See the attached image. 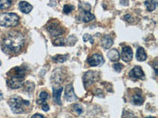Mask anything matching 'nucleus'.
Instances as JSON below:
<instances>
[{
  "mask_svg": "<svg viewBox=\"0 0 158 118\" xmlns=\"http://www.w3.org/2000/svg\"><path fill=\"white\" fill-rule=\"evenodd\" d=\"M25 43V38L20 32H13L4 38L2 41L3 50L11 53H17Z\"/></svg>",
  "mask_w": 158,
  "mask_h": 118,
  "instance_id": "nucleus-1",
  "label": "nucleus"
},
{
  "mask_svg": "<svg viewBox=\"0 0 158 118\" xmlns=\"http://www.w3.org/2000/svg\"><path fill=\"white\" fill-rule=\"evenodd\" d=\"M7 75L9 77L6 81V83L10 88L17 89L23 85L24 78L25 76V71L24 69L15 67L10 71Z\"/></svg>",
  "mask_w": 158,
  "mask_h": 118,
  "instance_id": "nucleus-2",
  "label": "nucleus"
},
{
  "mask_svg": "<svg viewBox=\"0 0 158 118\" xmlns=\"http://www.w3.org/2000/svg\"><path fill=\"white\" fill-rule=\"evenodd\" d=\"M8 103L15 113H24V106L29 105V101L24 100L21 97H13L8 101Z\"/></svg>",
  "mask_w": 158,
  "mask_h": 118,
  "instance_id": "nucleus-3",
  "label": "nucleus"
},
{
  "mask_svg": "<svg viewBox=\"0 0 158 118\" xmlns=\"http://www.w3.org/2000/svg\"><path fill=\"white\" fill-rule=\"evenodd\" d=\"M19 22V17L12 13H6L0 14V26L12 27L15 26Z\"/></svg>",
  "mask_w": 158,
  "mask_h": 118,
  "instance_id": "nucleus-4",
  "label": "nucleus"
},
{
  "mask_svg": "<svg viewBox=\"0 0 158 118\" xmlns=\"http://www.w3.org/2000/svg\"><path fill=\"white\" fill-rule=\"evenodd\" d=\"M47 30L52 36H61L63 33V29L57 22H52L49 24L47 26Z\"/></svg>",
  "mask_w": 158,
  "mask_h": 118,
  "instance_id": "nucleus-5",
  "label": "nucleus"
},
{
  "mask_svg": "<svg viewBox=\"0 0 158 118\" xmlns=\"http://www.w3.org/2000/svg\"><path fill=\"white\" fill-rule=\"evenodd\" d=\"M87 62H88L89 65H91V66H99V65H101L104 64V60L102 55H101V54H94V55H92L91 57L89 58Z\"/></svg>",
  "mask_w": 158,
  "mask_h": 118,
  "instance_id": "nucleus-6",
  "label": "nucleus"
},
{
  "mask_svg": "<svg viewBox=\"0 0 158 118\" xmlns=\"http://www.w3.org/2000/svg\"><path fill=\"white\" fill-rule=\"evenodd\" d=\"M97 76L98 73L94 71H89L87 72L85 74L84 77H83V82H84L85 86L89 85V84H93L97 81Z\"/></svg>",
  "mask_w": 158,
  "mask_h": 118,
  "instance_id": "nucleus-7",
  "label": "nucleus"
},
{
  "mask_svg": "<svg viewBox=\"0 0 158 118\" xmlns=\"http://www.w3.org/2000/svg\"><path fill=\"white\" fill-rule=\"evenodd\" d=\"M65 98L68 102H74V101L77 100V98L76 96L75 93H74V88H73L72 84H69L66 88V90H65Z\"/></svg>",
  "mask_w": 158,
  "mask_h": 118,
  "instance_id": "nucleus-8",
  "label": "nucleus"
},
{
  "mask_svg": "<svg viewBox=\"0 0 158 118\" xmlns=\"http://www.w3.org/2000/svg\"><path fill=\"white\" fill-rule=\"evenodd\" d=\"M121 57L124 61L129 62L133 58V51L130 47H124L123 48Z\"/></svg>",
  "mask_w": 158,
  "mask_h": 118,
  "instance_id": "nucleus-9",
  "label": "nucleus"
},
{
  "mask_svg": "<svg viewBox=\"0 0 158 118\" xmlns=\"http://www.w3.org/2000/svg\"><path fill=\"white\" fill-rule=\"evenodd\" d=\"M130 77L135 79H142L144 80L145 79V74H144L143 71H142V68L139 66H135L133 69L129 73Z\"/></svg>",
  "mask_w": 158,
  "mask_h": 118,
  "instance_id": "nucleus-10",
  "label": "nucleus"
},
{
  "mask_svg": "<svg viewBox=\"0 0 158 118\" xmlns=\"http://www.w3.org/2000/svg\"><path fill=\"white\" fill-rule=\"evenodd\" d=\"M113 44V39L110 36H104V37L101 39V45L102 47L105 49H108L112 46Z\"/></svg>",
  "mask_w": 158,
  "mask_h": 118,
  "instance_id": "nucleus-11",
  "label": "nucleus"
},
{
  "mask_svg": "<svg viewBox=\"0 0 158 118\" xmlns=\"http://www.w3.org/2000/svg\"><path fill=\"white\" fill-rule=\"evenodd\" d=\"M19 9L20 10L22 11L24 14H29L32 9V5L29 3L27 2H25V1H22V2H19Z\"/></svg>",
  "mask_w": 158,
  "mask_h": 118,
  "instance_id": "nucleus-12",
  "label": "nucleus"
},
{
  "mask_svg": "<svg viewBox=\"0 0 158 118\" xmlns=\"http://www.w3.org/2000/svg\"><path fill=\"white\" fill-rule=\"evenodd\" d=\"M107 56L110 59V61H117L119 59V57H120L119 53H118V51L116 49H112V50H109L108 52Z\"/></svg>",
  "mask_w": 158,
  "mask_h": 118,
  "instance_id": "nucleus-13",
  "label": "nucleus"
},
{
  "mask_svg": "<svg viewBox=\"0 0 158 118\" xmlns=\"http://www.w3.org/2000/svg\"><path fill=\"white\" fill-rule=\"evenodd\" d=\"M80 18L84 22H89L95 18L94 15H93L89 11H82L80 14Z\"/></svg>",
  "mask_w": 158,
  "mask_h": 118,
  "instance_id": "nucleus-14",
  "label": "nucleus"
},
{
  "mask_svg": "<svg viewBox=\"0 0 158 118\" xmlns=\"http://www.w3.org/2000/svg\"><path fill=\"white\" fill-rule=\"evenodd\" d=\"M62 91H63V88H60L59 89H54L53 91V98L55 102L58 105H62L61 99H60Z\"/></svg>",
  "mask_w": 158,
  "mask_h": 118,
  "instance_id": "nucleus-15",
  "label": "nucleus"
},
{
  "mask_svg": "<svg viewBox=\"0 0 158 118\" xmlns=\"http://www.w3.org/2000/svg\"><path fill=\"white\" fill-rule=\"evenodd\" d=\"M136 57L137 59H138V61H144L146 59L147 56H146L145 50H144L142 47H139V48L138 49L136 54Z\"/></svg>",
  "mask_w": 158,
  "mask_h": 118,
  "instance_id": "nucleus-16",
  "label": "nucleus"
},
{
  "mask_svg": "<svg viewBox=\"0 0 158 118\" xmlns=\"http://www.w3.org/2000/svg\"><path fill=\"white\" fill-rule=\"evenodd\" d=\"M68 54L67 55H61V54H57V55L54 56V57H52L53 59V61L55 62H58V63H63L64 61H67V59L68 58Z\"/></svg>",
  "mask_w": 158,
  "mask_h": 118,
  "instance_id": "nucleus-17",
  "label": "nucleus"
},
{
  "mask_svg": "<svg viewBox=\"0 0 158 118\" xmlns=\"http://www.w3.org/2000/svg\"><path fill=\"white\" fill-rule=\"evenodd\" d=\"M48 98V94L46 91H42L41 93L40 94L39 99H38L36 102H37V104H39V105H41V104L44 103V102H46Z\"/></svg>",
  "mask_w": 158,
  "mask_h": 118,
  "instance_id": "nucleus-18",
  "label": "nucleus"
},
{
  "mask_svg": "<svg viewBox=\"0 0 158 118\" xmlns=\"http://www.w3.org/2000/svg\"><path fill=\"white\" fill-rule=\"evenodd\" d=\"M133 100V102L135 105H137V106H139V105H142V103L144 102V99L141 95H135V96L132 98Z\"/></svg>",
  "mask_w": 158,
  "mask_h": 118,
  "instance_id": "nucleus-19",
  "label": "nucleus"
},
{
  "mask_svg": "<svg viewBox=\"0 0 158 118\" xmlns=\"http://www.w3.org/2000/svg\"><path fill=\"white\" fill-rule=\"evenodd\" d=\"M11 6V0H0V10H5Z\"/></svg>",
  "mask_w": 158,
  "mask_h": 118,
  "instance_id": "nucleus-20",
  "label": "nucleus"
},
{
  "mask_svg": "<svg viewBox=\"0 0 158 118\" xmlns=\"http://www.w3.org/2000/svg\"><path fill=\"white\" fill-rule=\"evenodd\" d=\"M145 6H146L149 11L154 10L155 8H156V3L153 1H146L145 2Z\"/></svg>",
  "mask_w": 158,
  "mask_h": 118,
  "instance_id": "nucleus-21",
  "label": "nucleus"
},
{
  "mask_svg": "<svg viewBox=\"0 0 158 118\" xmlns=\"http://www.w3.org/2000/svg\"><path fill=\"white\" fill-rule=\"evenodd\" d=\"M53 44L55 46H63V45L66 44V42L62 38H59V39H55L54 42H53Z\"/></svg>",
  "mask_w": 158,
  "mask_h": 118,
  "instance_id": "nucleus-22",
  "label": "nucleus"
},
{
  "mask_svg": "<svg viewBox=\"0 0 158 118\" xmlns=\"http://www.w3.org/2000/svg\"><path fill=\"white\" fill-rule=\"evenodd\" d=\"M74 109L77 114H81V113H83L82 106H81V105H79V104H75V105H74Z\"/></svg>",
  "mask_w": 158,
  "mask_h": 118,
  "instance_id": "nucleus-23",
  "label": "nucleus"
},
{
  "mask_svg": "<svg viewBox=\"0 0 158 118\" xmlns=\"http://www.w3.org/2000/svg\"><path fill=\"white\" fill-rule=\"evenodd\" d=\"M79 8L82 10V11H89L91 6L88 3H81L79 6Z\"/></svg>",
  "mask_w": 158,
  "mask_h": 118,
  "instance_id": "nucleus-24",
  "label": "nucleus"
},
{
  "mask_svg": "<svg viewBox=\"0 0 158 118\" xmlns=\"http://www.w3.org/2000/svg\"><path fill=\"white\" fill-rule=\"evenodd\" d=\"M74 6H70V5H65L64 7H63V12L65 14H69L70 12H71L73 10H74Z\"/></svg>",
  "mask_w": 158,
  "mask_h": 118,
  "instance_id": "nucleus-25",
  "label": "nucleus"
},
{
  "mask_svg": "<svg viewBox=\"0 0 158 118\" xmlns=\"http://www.w3.org/2000/svg\"><path fill=\"white\" fill-rule=\"evenodd\" d=\"M83 39H84L85 42L89 41L92 44L94 43V39H93V37H92V36L89 34L84 35V36H83Z\"/></svg>",
  "mask_w": 158,
  "mask_h": 118,
  "instance_id": "nucleus-26",
  "label": "nucleus"
},
{
  "mask_svg": "<svg viewBox=\"0 0 158 118\" xmlns=\"http://www.w3.org/2000/svg\"><path fill=\"white\" fill-rule=\"evenodd\" d=\"M113 68L116 72H119L123 69V65L122 64H120V63H117V64L114 65Z\"/></svg>",
  "mask_w": 158,
  "mask_h": 118,
  "instance_id": "nucleus-27",
  "label": "nucleus"
},
{
  "mask_svg": "<svg viewBox=\"0 0 158 118\" xmlns=\"http://www.w3.org/2000/svg\"><path fill=\"white\" fill-rule=\"evenodd\" d=\"M42 109H43L44 111H48V109H49L48 105L46 102L43 103L42 104Z\"/></svg>",
  "mask_w": 158,
  "mask_h": 118,
  "instance_id": "nucleus-28",
  "label": "nucleus"
},
{
  "mask_svg": "<svg viewBox=\"0 0 158 118\" xmlns=\"http://www.w3.org/2000/svg\"><path fill=\"white\" fill-rule=\"evenodd\" d=\"M120 3L123 6L128 5V0H120Z\"/></svg>",
  "mask_w": 158,
  "mask_h": 118,
  "instance_id": "nucleus-29",
  "label": "nucleus"
},
{
  "mask_svg": "<svg viewBox=\"0 0 158 118\" xmlns=\"http://www.w3.org/2000/svg\"><path fill=\"white\" fill-rule=\"evenodd\" d=\"M31 118H44V116L40 114H35V115H33V116H32Z\"/></svg>",
  "mask_w": 158,
  "mask_h": 118,
  "instance_id": "nucleus-30",
  "label": "nucleus"
},
{
  "mask_svg": "<svg viewBox=\"0 0 158 118\" xmlns=\"http://www.w3.org/2000/svg\"><path fill=\"white\" fill-rule=\"evenodd\" d=\"M124 18H125L126 20H128V19H130V18H131V16H130L129 14H127V15H126V16L124 17Z\"/></svg>",
  "mask_w": 158,
  "mask_h": 118,
  "instance_id": "nucleus-31",
  "label": "nucleus"
},
{
  "mask_svg": "<svg viewBox=\"0 0 158 118\" xmlns=\"http://www.w3.org/2000/svg\"><path fill=\"white\" fill-rule=\"evenodd\" d=\"M2 98H3V95H2V93L0 91V100H2Z\"/></svg>",
  "mask_w": 158,
  "mask_h": 118,
  "instance_id": "nucleus-32",
  "label": "nucleus"
},
{
  "mask_svg": "<svg viewBox=\"0 0 158 118\" xmlns=\"http://www.w3.org/2000/svg\"><path fill=\"white\" fill-rule=\"evenodd\" d=\"M146 118H155L154 116H147V117H146Z\"/></svg>",
  "mask_w": 158,
  "mask_h": 118,
  "instance_id": "nucleus-33",
  "label": "nucleus"
},
{
  "mask_svg": "<svg viewBox=\"0 0 158 118\" xmlns=\"http://www.w3.org/2000/svg\"><path fill=\"white\" fill-rule=\"evenodd\" d=\"M131 118H137V117H135V116H132V117H131Z\"/></svg>",
  "mask_w": 158,
  "mask_h": 118,
  "instance_id": "nucleus-34",
  "label": "nucleus"
},
{
  "mask_svg": "<svg viewBox=\"0 0 158 118\" xmlns=\"http://www.w3.org/2000/svg\"><path fill=\"white\" fill-rule=\"evenodd\" d=\"M1 64H2V63H1V61H0V65H1Z\"/></svg>",
  "mask_w": 158,
  "mask_h": 118,
  "instance_id": "nucleus-35",
  "label": "nucleus"
}]
</instances>
